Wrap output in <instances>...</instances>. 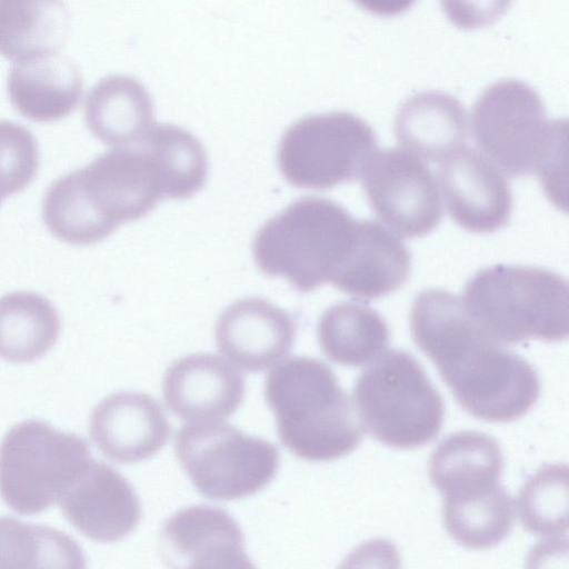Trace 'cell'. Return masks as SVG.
Listing matches in <instances>:
<instances>
[{"instance_id": "1", "label": "cell", "mask_w": 569, "mask_h": 569, "mask_svg": "<svg viewBox=\"0 0 569 569\" xmlns=\"http://www.w3.org/2000/svg\"><path fill=\"white\" fill-rule=\"evenodd\" d=\"M416 345L435 363L460 407L489 422L526 415L540 395V381L523 358L489 338L461 298L425 289L410 312Z\"/></svg>"}, {"instance_id": "2", "label": "cell", "mask_w": 569, "mask_h": 569, "mask_svg": "<svg viewBox=\"0 0 569 569\" xmlns=\"http://www.w3.org/2000/svg\"><path fill=\"white\" fill-rule=\"evenodd\" d=\"M166 198L170 199L167 177L141 140L104 152L52 182L43 198L42 218L59 240L89 246L147 216Z\"/></svg>"}, {"instance_id": "3", "label": "cell", "mask_w": 569, "mask_h": 569, "mask_svg": "<svg viewBox=\"0 0 569 569\" xmlns=\"http://www.w3.org/2000/svg\"><path fill=\"white\" fill-rule=\"evenodd\" d=\"M264 397L281 443L308 461H330L353 451L363 437L349 396L322 361L292 357L267 376Z\"/></svg>"}, {"instance_id": "4", "label": "cell", "mask_w": 569, "mask_h": 569, "mask_svg": "<svg viewBox=\"0 0 569 569\" xmlns=\"http://www.w3.org/2000/svg\"><path fill=\"white\" fill-rule=\"evenodd\" d=\"M475 141L501 172L511 178L537 174L553 198L566 171L567 121L547 118L530 86L502 80L488 87L471 113Z\"/></svg>"}, {"instance_id": "5", "label": "cell", "mask_w": 569, "mask_h": 569, "mask_svg": "<svg viewBox=\"0 0 569 569\" xmlns=\"http://www.w3.org/2000/svg\"><path fill=\"white\" fill-rule=\"evenodd\" d=\"M359 220L325 198H301L258 230L253 258L268 277H282L295 289L310 292L332 282L357 246Z\"/></svg>"}, {"instance_id": "6", "label": "cell", "mask_w": 569, "mask_h": 569, "mask_svg": "<svg viewBox=\"0 0 569 569\" xmlns=\"http://www.w3.org/2000/svg\"><path fill=\"white\" fill-rule=\"evenodd\" d=\"M568 284L537 267L499 264L475 273L461 298L478 327L498 343L556 342L569 330Z\"/></svg>"}, {"instance_id": "7", "label": "cell", "mask_w": 569, "mask_h": 569, "mask_svg": "<svg viewBox=\"0 0 569 569\" xmlns=\"http://www.w3.org/2000/svg\"><path fill=\"white\" fill-rule=\"evenodd\" d=\"M359 420L380 442L411 450L431 442L443 420V401L425 369L405 350L385 351L353 389Z\"/></svg>"}, {"instance_id": "8", "label": "cell", "mask_w": 569, "mask_h": 569, "mask_svg": "<svg viewBox=\"0 0 569 569\" xmlns=\"http://www.w3.org/2000/svg\"><path fill=\"white\" fill-rule=\"evenodd\" d=\"M91 462L80 436L40 420L19 422L0 445V496L18 513L42 512L59 502Z\"/></svg>"}, {"instance_id": "9", "label": "cell", "mask_w": 569, "mask_h": 569, "mask_svg": "<svg viewBox=\"0 0 569 569\" xmlns=\"http://www.w3.org/2000/svg\"><path fill=\"white\" fill-rule=\"evenodd\" d=\"M174 451L198 492L211 500L254 495L279 469L271 442L221 421L183 426L176 433Z\"/></svg>"}, {"instance_id": "10", "label": "cell", "mask_w": 569, "mask_h": 569, "mask_svg": "<svg viewBox=\"0 0 569 569\" xmlns=\"http://www.w3.org/2000/svg\"><path fill=\"white\" fill-rule=\"evenodd\" d=\"M377 142L370 124L350 112L311 114L286 130L277 163L290 184L327 190L359 178Z\"/></svg>"}, {"instance_id": "11", "label": "cell", "mask_w": 569, "mask_h": 569, "mask_svg": "<svg viewBox=\"0 0 569 569\" xmlns=\"http://www.w3.org/2000/svg\"><path fill=\"white\" fill-rule=\"evenodd\" d=\"M360 177L370 207L393 233L422 237L440 222L437 180L417 156L400 149L376 151Z\"/></svg>"}, {"instance_id": "12", "label": "cell", "mask_w": 569, "mask_h": 569, "mask_svg": "<svg viewBox=\"0 0 569 569\" xmlns=\"http://www.w3.org/2000/svg\"><path fill=\"white\" fill-rule=\"evenodd\" d=\"M439 178L447 210L461 228L489 233L509 222L511 190L502 172L483 154L458 149L442 160Z\"/></svg>"}, {"instance_id": "13", "label": "cell", "mask_w": 569, "mask_h": 569, "mask_svg": "<svg viewBox=\"0 0 569 569\" xmlns=\"http://www.w3.org/2000/svg\"><path fill=\"white\" fill-rule=\"evenodd\" d=\"M163 560L176 568H252L243 533L224 510L192 506L171 515L160 533Z\"/></svg>"}, {"instance_id": "14", "label": "cell", "mask_w": 569, "mask_h": 569, "mask_svg": "<svg viewBox=\"0 0 569 569\" xmlns=\"http://www.w3.org/2000/svg\"><path fill=\"white\" fill-rule=\"evenodd\" d=\"M214 338L218 350L234 366L258 372L274 366L292 349L296 322L274 303L247 298L221 312Z\"/></svg>"}, {"instance_id": "15", "label": "cell", "mask_w": 569, "mask_h": 569, "mask_svg": "<svg viewBox=\"0 0 569 569\" xmlns=\"http://www.w3.org/2000/svg\"><path fill=\"white\" fill-rule=\"evenodd\" d=\"M58 503L80 533L98 542L124 538L142 518L132 486L116 469L94 460Z\"/></svg>"}, {"instance_id": "16", "label": "cell", "mask_w": 569, "mask_h": 569, "mask_svg": "<svg viewBox=\"0 0 569 569\" xmlns=\"http://www.w3.org/2000/svg\"><path fill=\"white\" fill-rule=\"evenodd\" d=\"M242 375L212 353H194L167 369L162 393L168 408L190 422L220 421L238 410L244 397Z\"/></svg>"}, {"instance_id": "17", "label": "cell", "mask_w": 569, "mask_h": 569, "mask_svg": "<svg viewBox=\"0 0 569 569\" xmlns=\"http://www.w3.org/2000/svg\"><path fill=\"white\" fill-rule=\"evenodd\" d=\"M89 432L104 457L118 463H136L163 448L170 425L154 398L124 391L106 397L93 409Z\"/></svg>"}, {"instance_id": "18", "label": "cell", "mask_w": 569, "mask_h": 569, "mask_svg": "<svg viewBox=\"0 0 569 569\" xmlns=\"http://www.w3.org/2000/svg\"><path fill=\"white\" fill-rule=\"evenodd\" d=\"M13 108L36 122L68 117L80 103L83 81L77 66L59 52L18 61L8 77Z\"/></svg>"}, {"instance_id": "19", "label": "cell", "mask_w": 569, "mask_h": 569, "mask_svg": "<svg viewBox=\"0 0 569 569\" xmlns=\"http://www.w3.org/2000/svg\"><path fill=\"white\" fill-rule=\"evenodd\" d=\"M393 131L407 152L430 161H442L463 147L468 138L467 112L449 93L420 92L399 108Z\"/></svg>"}, {"instance_id": "20", "label": "cell", "mask_w": 569, "mask_h": 569, "mask_svg": "<svg viewBox=\"0 0 569 569\" xmlns=\"http://www.w3.org/2000/svg\"><path fill=\"white\" fill-rule=\"evenodd\" d=\"M410 270V253L393 232L377 221L359 220L353 253L331 284L357 299L372 300L397 291Z\"/></svg>"}, {"instance_id": "21", "label": "cell", "mask_w": 569, "mask_h": 569, "mask_svg": "<svg viewBox=\"0 0 569 569\" xmlns=\"http://www.w3.org/2000/svg\"><path fill=\"white\" fill-rule=\"evenodd\" d=\"M84 119L90 132L104 144L131 147L153 124V104L138 80L110 76L100 80L87 97Z\"/></svg>"}, {"instance_id": "22", "label": "cell", "mask_w": 569, "mask_h": 569, "mask_svg": "<svg viewBox=\"0 0 569 569\" xmlns=\"http://www.w3.org/2000/svg\"><path fill=\"white\" fill-rule=\"evenodd\" d=\"M503 457L499 443L479 431H459L429 460V478L443 497L465 495L499 483Z\"/></svg>"}, {"instance_id": "23", "label": "cell", "mask_w": 569, "mask_h": 569, "mask_svg": "<svg viewBox=\"0 0 569 569\" xmlns=\"http://www.w3.org/2000/svg\"><path fill=\"white\" fill-rule=\"evenodd\" d=\"M68 30L62 0H0V54L7 59L59 52Z\"/></svg>"}, {"instance_id": "24", "label": "cell", "mask_w": 569, "mask_h": 569, "mask_svg": "<svg viewBox=\"0 0 569 569\" xmlns=\"http://www.w3.org/2000/svg\"><path fill=\"white\" fill-rule=\"evenodd\" d=\"M317 332L325 356L349 367L372 363L386 351L389 341L388 326L376 310L347 301L322 313Z\"/></svg>"}, {"instance_id": "25", "label": "cell", "mask_w": 569, "mask_h": 569, "mask_svg": "<svg viewBox=\"0 0 569 569\" xmlns=\"http://www.w3.org/2000/svg\"><path fill=\"white\" fill-rule=\"evenodd\" d=\"M56 308L41 295L14 291L0 297V358L12 363L44 356L60 335Z\"/></svg>"}, {"instance_id": "26", "label": "cell", "mask_w": 569, "mask_h": 569, "mask_svg": "<svg viewBox=\"0 0 569 569\" xmlns=\"http://www.w3.org/2000/svg\"><path fill=\"white\" fill-rule=\"evenodd\" d=\"M442 517L446 529L460 545L485 550L497 546L510 532L516 509L500 483L459 497H445Z\"/></svg>"}, {"instance_id": "27", "label": "cell", "mask_w": 569, "mask_h": 569, "mask_svg": "<svg viewBox=\"0 0 569 569\" xmlns=\"http://www.w3.org/2000/svg\"><path fill=\"white\" fill-rule=\"evenodd\" d=\"M84 567L81 547L64 532L0 517V569Z\"/></svg>"}, {"instance_id": "28", "label": "cell", "mask_w": 569, "mask_h": 569, "mask_svg": "<svg viewBox=\"0 0 569 569\" xmlns=\"http://www.w3.org/2000/svg\"><path fill=\"white\" fill-rule=\"evenodd\" d=\"M141 140L159 159L172 199H188L204 186L207 153L192 133L177 126L153 123Z\"/></svg>"}, {"instance_id": "29", "label": "cell", "mask_w": 569, "mask_h": 569, "mask_svg": "<svg viewBox=\"0 0 569 569\" xmlns=\"http://www.w3.org/2000/svg\"><path fill=\"white\" fill-rule=\"evenodd\" d=\"M518 510L527 531L555 537L568 529V469L566 465L546 466L520 489Z\"/></svg>"}, {"instance_id": "30", "label": "cell", "mask_w": 569, "mask_h": 569, "mask_svg": "<svg viewBox=\"0 0 569 569\" xmlns=\"http://www.w3.org/2000/svg\"><path fill=\"white\" fill-rule=\"evenodd\" d=\"M513 0H440L443 13L463 30L485 28L497 21Z\"/></svg>"}, {"instance_id": "31", "label": "cell", "mask_w": 569, "mask_h": 569, "mask_svg": "<svg viewBox=\"0 0 569 569\" xmlns=\"http://www.w3.org/2000/svg\"><path fill=\"white\" fill-rule=\"evenodd\" d=\"M363 10L380 17H395L408 11L417 0H353Z\"/></svg>"}, {"instance_id": "32", "label": "cell", "mask_w": 569, "mask_h": 569, "mask_svg": "<svg viewBox=\"0 0 569 569\" xmlns=\"http://www.w3.org/2000/svg\"><path fill=\"white\" fill-rule=\"evenodd\" d=\"M2 199H3V196H2V194H1V192H0V203H1Z\"/></svg>"}]
</instances>
